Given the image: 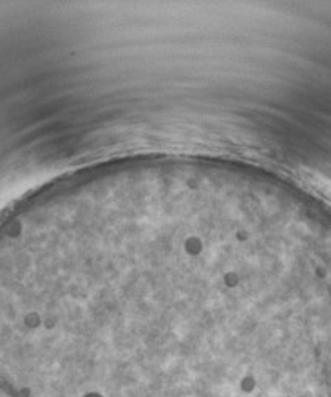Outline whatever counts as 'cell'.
I'll list each match as a JSON object with an SVG mask.
<instances>
[{
	"label": "cell",
	"instance_id": "obj_1",
	"mask_svg": "<svg viewBox=\"0 0 331 397\" xmlns=\"http://www.w3.org/2000/svg\"><path fill=\"white\" fill-rule=\"evenodd\" d=\"M238 388L243 394H253L257 388V379L253 374H245L238 382Z\"/></svg>",
	"mask_w": 331,
	"mask_h": 397
}]
</instances>
